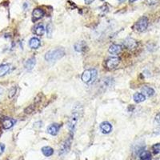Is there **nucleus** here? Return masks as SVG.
I'll return each instance as SVG.
<instances>
[{"label":"nucleus","instance_id":"nucleus-19","mask_svg":"<svg viewBox=\"0 0 160 160\" xmlns=\"http://www.w3.org/2000/svg\"><path fill=\"white\" fill-rule=\"evenodd\" d=\"M86 47H87V45H86V43L83 41L77 42V43L75 44V50L76 51H85Z\"/></svg>","mask_w":160,"mask_h":160},{"label":"nucleus","instance_id":"nucleus-8","mask_svg":"<svg viewBox=\"0 0 160 160\" xmlns=\"http://www.w3.org/2000/svg\"><path fill=\"white\" fill-rule=\"evenodd\" d=\"M44 14H45L44 11L42 9H40V8L35 9L33 11V12H32V20L34 22L39 20V19L42 18V16H44Z\"/></svg>","mask_w":160,"mask_h":160},{"label":"nucleus","instance_id":"nucleus-32","mask_svg":"<svg viewBox=\"0 0 160 160\" xmlns=\"http://www.w3.org/2000/svg\"><path fill=\"white\" fill-rule=\"evenodd\" d=\"M119 2H123V1H125V0H118Z\"/></svg>","mask_w":160,"mask_h":160},{"label":"nucleus","instance_id":"nucleus-30","mask_svg":"<svg viewBox=\"0 0 160 160\" xmlns=\"http://www.w3.org/2000/svg\"><path fill=\"white\" fill-rule=\"evenodd\" d=\"M103 80H104V82H106V79H103ZM106 87H107V86H108V87H109V86H110V85H109V84H107V83H106Z\"/></svg>","mask_w":160,"mask_h":160},{"label":"nucleus","instance_id":"nucleus-2","mask_svg":"<svg viewBox=\"0 0 160 160\" xmlns=\"http://www.w3.org/2000/svg\"><path fill=\"white\" fill-rule=\"evenodd\" d=\"M80 111H79V109L78 107L75 108V110L73 111L72 114H71V116L70 117L69 121H68V128H69L70 131L73 132L75 130V128L76 127V124L79 121V116H80Z\"/></svg>","mask_w":160,"mask_h":160},{"label":"nucleus","instance_id":"nucleus-9","mask_svg":"<svg viewBox=\"0 0 160 160\" xmlns=\"http://www.w3.org/2000/svg\"><path fill=\"white\" fill-rule=\"evenodd\" d=\"M123 46L127 49H134L137 46V42L135 39L131 38H127L124 40Z\"/></svg>","mask_w":160,"mask_h":160},{"label":"nucleus","instance_id":"nucleus-27","mask_svg":"<svg viewBox=\"0 0 160 160\" xmlns=\"http://www.w3.org/2000/svg\"><path fill=\"white\" fill-rule=\"evenodd\" d=\"M5 149V145L3 143H0V154H2Z\"/></svg>","mask_w":160,"mask_h":160},{"label":"nucleus","instance_id":"nucleus-13","mask_svg":"<svg viewBox=\"0 0 160 160\" xmlns=\"http://www.w3.org/2000/svg\"><path fill=\"white\" fill-rule=\"evenodd\" d=\"M40 44H41V42L38 38H32L29 41V46L30 48L32 49H38L40 47Z\"/></svg>","mask_w":160,"mask_h":160},{"label":"nucleus","instance_id":"nucleus-5","mask_svg":"<svg viewBox=\"0 0 160 160\" xmlns=\"http://www.w3.org/2000/svg\"><path fill=\"white\" fill-rule=\"evenodd\" d=\"M120 63V59L118 57H111L106 61V67L107 69L112 70L115 68Z\"/></svg>","mask_w":160,"mask_h":160},{"label":"nucleus","instance_id":"nucleus-10","mask_svg":"<svg viewBox=\"0 0 160 160\" xmlns=\"http://www.w3.org/2000/svg\"><path fill=\"white\" fill-rule=\"evenodd\" d=\"M59 128H60V126L57 123H54L50 125L48 127H47V132L50 135H56L59 130Z\"/></svg>","mask_w":160,"mask_h":160},{"label":"nucleus","instance_id":"nucleus-1","mask_svg":"<svg viewBox=\"0 0 160 160\" xmlns=\"http://www.w3.org/2000/svg\"><path fill=\"white\" fill-rule=\"evenodd\" d=\"M65 55V51L63 48H57L54 50H51L47 52L45 54V59L49 63L54 62L59 59Z\"/></svg>","mask_w":160,"mask_h":160},{"label":"nucleus","instance_id":"nucleus-18","mask_svg":"<svg viewBox=\"0 0 160 160\" xmlns=\"http://www.w3.org/2000/svg\"><path fill=\"white\" fill-rule=\"evenodd\" d=\"M11 66L9 64H3L0 66V77H3L9 72Z\"/></svg>","mask_w":160,"mask_h":160},{"label":"nucleus","instance_id":"nucleus-23","mask_svg":"<svg viewBox=\"0 0 160 160\" xmlns=\"http://www.w3.org/2000/svg\"><path fill=\"white\" fill-rule=\"evenodd\" d=\"M152 151L153 153L155 154H159L160 153V143H156L152 146Z\"/></svg>","mask_w":160,"mask_h":160},{"label":"nucleus","instance_id":"nucleus-17","mask_svg":"<svg viewBox=\"0 0 160 160\" xmlns=\"http://www.w3.org/2000/svg\"><path fill=\"white\" fill-rule=\"evenodd\" d=\"M44 32H45V28H44L42 24L37 25L36 27L34 28V33L37 35H39V36L43 35Z\"/></svg>","mask_w":160,"mask_h":160},{"label":"nucleus","instance_id":"nucleus-12","mask_svg":"<svg viewBox=\"0 0 160 160\" xmlns=\"http://www.w3.org/2000/svg\"><path fill=\"white\" fill-rule=\"evenodd\" d=\"M122 51V47L117 44H112L111 46H110V47L108 49V51L111 54H119Z\"/></svg>","mask_w":160,"mask_h":160},{"label":"nucleus","instance_id":"nucleus-16","mask_svg":"<svg viewBox=\"0 0 160 160\" xmlns=\"http://www.w3.org/2000/svg\"><path fill=\"white\" fill-rule=\"evenodd\" d=\"M142 92L143 93V94H146V95H147V96L149 97L153 96L154 94V89L150 87H147V86H143V87H142Z\"/></svg>","mask_w":160,"mask_h":160},{"label":"nucleus","instance_id":"nucleus-25","mask_svg":"<svg viewBox=\"0 0 160 160\" xmlns=\"http://www.w3.org/2000/svg\"><path fill=\"white\" fill-rule=\"evenodd\" d=\"M15 93H16V87H12L9 91V98L10 99H12L13 97L15 96Z\"/></svg>","mask_w":160,"mask_h":160},{"label":"nucleus","instance_id":"nucleus-21","mask_svg":"<svg viewBox=\"0 0 160 160\" xmlns=\"http://www.w3.org/2000/svg\"><path fill=\"white\" fill-rule=\"evenodd\" d=\"M134 100H135V102L137 103H142L143 101H145L146 99V97L145 95L142 93H135L134 94Z\"/></svg>","mask_w":160,"mask_h":160},{"label":"nucleus","instance_id":"nucleus-14","mask_svg":"<svg viewBox=\"0 0 160 160\" xmlns=\"http://www.w3.org/2000/svg\"><path fill=\"white\" fill-rule=\"evenodd\" d=\"M154 133L155 134H160V113L157 114L155 118H154Z\"/></svg>","mask_w":160,"mask_h":160},{"label":"nucleus","instance_id":"nucleus-22","mask_svg":"<svg viewBox=\"0 0 160 160\" xmlns=\"http://www.w3.org/2000/svg\"><path fill=\"white\" fill-rule=\"evenodd\" d=\"M41 151H42V153L45 155L46 157L51 156L53 153H54V150L50 147H43Z\"/></svg>","mask_w":160,"mask_h":160},{"label":"nucleus","instance_id":"nucleus-26","mask_svg":"<svg viewBox=\"0 0 160 160\" xmlns=\"http://www.w3.org/2000/svg\"><path fill=\"white\" fill-rule=\"evenodd\" d=\"M159 0H147V3L149 5H154V4L159 3Z\"/></svg>","mask_w":160,"mask_h":160},{"label":"nucleus","instance_id":"nucleus-24","mask_svg":"<svg viewBox=\"0 0 160 160\" xmlns=\"http://www.w3.org/2000/svg\"><path fill=\"white\" fill-rule=\"evenodd\" d=\"M52 31H53V28H52L51 24L50 23V24H48L47 26V33L49 37H51V35Z\"/></svg>","mask_w":160,"mask_h":160},{"label":"nucleus","instance_id":"nucleus-7","mask_svg":"<svg viewBox=\"0 0 160 160\" xmlns=\"http://www.w3.org/2000/svg\"><path fill=\"white\" fill-rule=\"evenodd\" d=\"M100 130L103 134L111 133L112 130V125L109 122H103L100 124Z\"/></svg>","mask_w":160,"mask_h":160},{"label":"nucleus","instance_id":"nucleus-6","mask_svg":"<svg viewBox=\"0 0 160 160\" xmlns=\"http://www.w3.org/2000/svg\"><path fill=\"white\" fill-rule=\"evenodd\" d=\"M70 143H71V141H70V139H67V140H65L64 142L62 144L60 147V151H59V154H64L68 152V151L70 150Z\"/></svg>","mask_w":160,"mask_h":160},{"label":"nucleus","instance_id":"nucleus-3","mask_svg":"<svg viewBox=\"0 0 160 160\" xmlns=\"http://www.w3.org/2000/svg\"><path fill=\"white\" fill-rule=\"evenodd\" d=\"M97 76V70L95 69H91L85 70L82 75V80L85 83H91L93 82Z\"/></svg>","mask_w":160,"mask_h":160},{"label":"nucleus","instance_id":"nucleus-28","mask_svg":"<svg viewBox=\"0 0 160 160\" xmlns=\"http://www.w3.org/2000/svg\"><path fill=\"white\" fill-rule=\"evenodd\" d=\"M94 1V0H84V2L86 4H91Z\"/></svg>","mask_w":160,"mask_h":160},{"label":"nucleus","instance_id":"nucleus-11","mask_svg":"<svg viewBox=\"0 0 160 160\" xmlns=\"http://www.w3.org/2000/svg\"><path fill=\"white\" fill-rule=\"evenodd\" d=\"M35 63H36V60H35V58H30L29 59H27L26 62H25L24 67L26 68V70H32L35 66Z\"/></svg>","mask_w":160,"mask_h":160},{"label":"nucleus","instance_id":"nucleus-29","mask_svg":"<svg viewBox=\"0 0 160 160\" xmlns=\"http://www.w3.org/2000/svg\"><path fill=\"white\" fill-rule=\"evenodd\" d=\"M3 90L2 89V88L0 87V97L2 96V94H3Z\"/></svg>","mask_w":160,"mask_h":160},{"label":"nucleus","instance_id":"nucleus-20","mask_svg":"<svg viewBox=\"0 0 160 160\" xmlns=\"http://www.w3.org/2000/svg\"><path fill=\"white\" fill-rule=\"evenodd\" d=\"M139 160H151V155L150 152L143 150V151L139 154Z\"/></svg>","mask_w":160,"mask_h":160},{"label":"nucleus","instance_id":"nucleus-15","mask_svg":"<svg viewBox=\"0 0 160 160\" xmlns=\"http://www.w3.org/2000/svg\"><path fill=\"white\" fill-rule=\"evenodd\" d=\"M15 123V121L11 118H6L3 120V127L4 129H10L13 127V125Z\"/></svg>","mask_w":160,"mask_h":160},{"label":"nucleus","instance_id":"nucleus-4","mask_svg":"<svg viewBox=\"0 0 160 160\" xmlns=\"http://www.w3.org/2000/svg\"><path fill=\"white\" fill-rule=\"evenodd\" d=\"M135 30L139 32H143L148 27V19L147 17H142L135 23Z\"/></svg>","mask_w":160,"mask_h":160},{"label":"nucleus","instance_id":"nucleus-31","mask_svg":"<svg viewBox=\"0 0 160 160\" xmlns=\"http://www.w3.org/2000/svg\"><path fill=\"white\" fill-rule=\"evenodd\" d=\"M136 0H129V2L130 3H134V2H135Z\"/></svg>","mask_w":160,"mask_h":160},{"label":"nucleus","instance_id":"nucleus-33","mask_svg":"<svg viewBox=\"0 0 160 160\" xmlns=\"http://www.w3.org/2000/svg\"><path fill=\"white\" fill-rule=\"evenodd\" d=\"M100 1H104V0H100Z\"/></svg>","mask_w":160,"mask_h":160}]
</instances>
